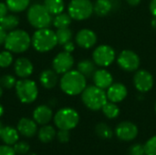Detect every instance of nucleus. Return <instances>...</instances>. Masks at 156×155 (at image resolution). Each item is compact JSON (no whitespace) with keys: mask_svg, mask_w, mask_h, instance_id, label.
<instances>
[{"mask_svg":"<svg viewBox=\"0 0 156 155\" xmlns=\"http://www.w3.org/2000/svg\"><path fill=\"white\" fill-rule=\"evenodd\" d=\"M3 95V88L1 87V85H0V97Z\"/></svg>","mask_w":156,"mask_h":155,"instance_id":"obj_47","label":"nucleus"},{"mask_svg":"<svg viewBox=\"0 0 156 155\" xmlns=\"http://www.w3.org/2000/svg\"><path fill=\"white\" fill-rule=\"evenodd\" d=\"M16 130L22 136L27 138H31L37 133V122L34 120H30L28 118H22L19 120L17 123Z\"/></svg>","mask_w":156,"mask_h":155,"instance_id":"obj_17","label":"nucleus"},{"mask_svg":"<svg viewBox=\"0 0 156 155\" xmlns=\"http://www.w3.org/2000/svg\"><path fill=\"white\" fill-rule=\"evenodd\" d=\"M16 79L14 76L12 75H4L0 78V85L2 88L6 89V90H10L12 88H14L16 86Z\"/></svg>","mask_w":156,"mask_h":155,"instance_id":"obj_33","label":"nucleus"},{"mask_svg":"<svg viewBox=\"0 0 156 155\" xmlns=\"http://www.w3.org/2000/svg\"><path fill=\"white\" fill-rule=\"evenodd\" d=\"M112 9L111 0H96L93 5V12L99 16H107Z\"/></svg>","mask_w":156,"mask_h":155,"instance_id":"obj_22","label":"nucleus"},{"mask_svg":"<svg viewBox=\"0 0 156 155\" xmlns=\"http://www.w3.org/2000/svg\"><path fill=\"white\" fill-rule=\"evenodd\" d=\"M152 26H153V28L156 30V16H154V18L152 19Z\"/></svg>","mask_w":156,"mask_h":155,"instance_id":"obj_44","label":"nucleus"},{"mask_svg":"<svg viewBox=\"0 0 156 155\" xmlns=\"http://www.w3.org/2000/svg\"><path fill=\"white\" fill-rule=\"evenodd\" d=\"M19 24V19L16 16L6 15L0 18V26L7 30H14Z\"/></svg>","mask_w":156,"mask_h":155,"instance_id":"obj_27","label":"nucleus"},{"mask_svg":"<svg viewBox=\"0 0 156 155\" xmlns=\"http://www.w3.org/2000/svg\"><path fill=\"white\" fill-rule=\"evenodd\" d=\"M80 122L79 113L71 108H63L54 116V123L59 130L70 131L77 127Z\"/></svg>","mask_w":156,"mask_h":155,"instance_id":"obj_7","label":"nucleus"},{"mask_svg":"<svg viewBox=\"0 0 156 155\" xmlns=\"http://www.w3.org/2000/svg\"><path fill=\"white\" fill-rule=\"evenodd\" d=\"M93 13V4L90 0H71L68 6V14L74 20H85Z\"/></svg>","mask_w":156,"mask_h":155,"instance_id":"obj_8","label":"nucleus"},{"mask_svg":"<svg viewBox=\"0 0 156 155\" xmlns=\"http://www.w3.org/2000/svg\"><path fill=\"white\" fill-rule=\"evenodd\" d=\"M96 64L94 63V61H90L89 59H84L81 60L80 62H79L78 64V70L84 75L86 78H90L91 76H93L94 72L96 71Z\"/></svg>","mask_w":156,"mask_h":155,"instance_id":"obj_25","label":"nucleus"},{"mask_svg":"<svg viewBox=\"0 0 156 155\" xmlns=\"http://www.w3.org/2000/svg\"><path fill=\"white\" fill-rule=\"evenodd\" d=\"M116 136L125 142H130L134 140L138 135L137 126L131 122H122L117 125L115 129Z\"/></svg>","mask_w":156,"mask_h":155,"instance_id":"obj_13","label":"nucleus"},{"mask_svg":"<svg viewBox=\"0 0 156 155\" xmlns=\"http://www.w3.org/2000/svg\"><path fill=\"white\" fill-rule=\"evenodd\" d=\"M95 132L97 133V135L101 138V139H111L112 137V130L111 129L110 126H108L106 123L104 122H101L99 124L96 125L95 127Z\"/></svg>","mask_w":156,"mask_h":155,"instance_id":"obj_30","label":"nucleus"},{"mask_svg":"<svg viewBox=\"0 0 156 155\" xmlns=\"http://www.w3.org/2000/svg\"><path fill=\"white\" fill-rule=\"evenodd\" d=\"M31 44L38 52L50 51L58 45L56 32L48 27L37 29L31 37Z\"/></svg>","mask_w":156,"mask_h":155,"instance_id":"obj_3","label":"nucleus"},{"mask_svg":"<svg viewBox=\"0 0 156 155\" xmlns=\"http://www.w3.org/2000/svg\"><path fill=\"white\" fill-rule=\"evenodd\" d=\"M154 82L153 75L145 69L138 70L133 77V84L140 92L151 90L154 87Z\"/></svg>","mask_w":156,"mask_h":155,"instance_id":"obj_12","label":"nucleus"},{"mask_svg":"<svg viewBox=\"0 0 156 155\" xmlns=\"http://www.w3.org/2000/svg\"><path fill=\"white\" fill-rule=\"evenodd\" d=\"M127 93L126 87L122 83H112L106 92L108 100L114 103L122 101L127 97Z\"/></svg>","mask_w":156,"mask_h":155,"instance_id":"obj_16","label":"nucleus"},{"mask_svg":"<svg viewBox=\"0 0 156 155\" xmlns=\"http://www.w3.org/2000/svg\"><path fill=\"white\" fill-rule=\"evenodd\" d=\"M52 110L47 105L37 106L33 111V120L40 125H47L52 119Z\"/></svg>","mask_w":156,"mask_h":155,"instance_id":"obj_19","label":"nucleus"},{"mask_svg":"<svg viewBox=\"0 0 156 155\" xmlns=\"http://www.w3.org/2000/svg\"><path fill=\"white\" fill-rule=\"evenodd\" d=\"M76 43L82 48H90L97 43V35L89 28L80 30L76 35Z\"/></svg>","mask_w":156,"mask_h":155,"instance_id":"obj_14","label":"nucleus"},{"mask_svg":"<svg viewBox=\"0 0 156 155\" xmlns=\"http://www.w3.org/2000/svg\"><path fill=\"white\" fill-rule=\"evenodd\" d=\"M93 81L95 86L105 90L108 89L112 83H113V78L112 75L106 69H98L94 72L93 76Z\"/></svg>","mask_w":156,"mask_h":155,"instance_id":"obj_18","label":"nucleus"},{"mask_svg":"<svg viewBox=\"0 0 156 155\" xmlns=\"http://www.w3.org/2000/svg\"><path fill=\"white\" fill-rule=\"evenodd\" d=\"M18 100L25 104L34 102L38 95V89L35 81L27 79L17 80L15 86Z\"/></svg>","mask_w":156,"mask_h":155,"instance_id":"obj_6","label":"nucleus"},{"mask_svg":"<svg viewBox=\"0 0 156 155\" xmlns=\"http://www.w3.org/2000/svg\"><path fill=\"white\" fill-rule=\"evenodd\" d=\"M6 36H7L6 30H5L4 27H2V26H0V45L5 44V41Z\"/></svg>","mask_w":156,"mask_h":155,"instance_id":"obj_41","label":"nucleus"},{"mask_svg":"<svg viewBox=\"0 0 156 155\" xmlns=\"http://www.w3.org/2000/svg\"><path fill=\"white\" fill-rule=\"evenodd\" d=\"M3 129H4V126H3L2 122H0V137H1V133H2V131H3Z\"/></svg>","mask_w":156,"mask_h":155,"instance_id":"obj_46","label":"nucleus"},{"mask_svg":"<svg viewBox=\"0 0 156 155\" xmlns=\"http://www.w3.org/2000/svg\"><path fill=\"white\" fill-rule=\"evenodd\" d=\"M57 138L58 142L61 143H66L69 141V131L67 130H59L57 133Z\"/></svg>","mask_w":156,"mask_h":155,"instance_id":"obj_37","label":"nucleus"},{"mask_svg":"<svg viewBox=\"0 0 156 155\" xmlns=\"http://www.w3.org/2000/svg\"><path fill=\"white\" fill-rule=\"evenodd\" d=\"M145 155H156V135L149 139L144 144Z\"/></svg>","mask_w":156,"mask_h":155,"instance_id":"obj_34","label":"nucleus"},{"mask_svg":"<svg viewBox=\"0 0 156 155\" xmlns=\"http://www.w3.org/2000/svg\"><path fill=\"white\" fill-rule=\"evenodd\" d=\"M74 65V58L71 53L63 51L56 55L52 61L53 69L58 74H64L71 69Z\"/></svg>","mask_w":156,"mask_h":155,"instance_id":"obj_11","label":"nucleus"},{"mask_svg":"<svg viewBox=\"0 0 156 155\" xmlns=\"http://www.w3.org/2000/svg\"><path fill=\"white\" fill-rule=\"evenodd\" d=\"M44 6L51 15L57 16L63 12L65 4L63 0H44Z\"/></svg>","mask_w":156,"mask_h":155,"instance_id":"obj_23","label":"nucleus"},{"mask_svg":"<svg viewBox=\"0 0 156 155\" xmlns=\"http://www.w3.org/2000/svg\"><path fill=\"white\" fill-rule=\"evenodd\" d=\"M5 48L12 53H23L27 51L31 45L29 34L23 29H14L7 33Z\"/></svg>","mask_w":156,"mask_h":155,"instance_id":"obj_2","label":"nucleus"},{"mask_svg":"<svg viewBox=\"0 0 156 155\" xmlns=\"http://www.w3.org/2000/svg\"><path fill=\"white\" fill-rule=\"evenodd\" d=\"M155 111H156V101H155Z\"/></svg>","mask_w":156,"mask_h":155,"instance_id":"obj_49","label":"nucleus"},{"mask_svg":"<svg viewBox=\"0 0 156 155\" xmlns=\"http://www.w3.org/2000/svg\"><path fill=\"white\" fill-rule=\"evenodd\" d=\"M14 151L16 154L24 155L27 154L29 151V145L26 142H17L14 144Z\"/></svg>","mask_w":156,"mask_h":155,"instance_id":"obj_35","label":"nucleus"},{"mask_svg":"<svg viewBox=\"0 0 156 155\" xmlns=\"http://www.w3.org/2000/svg\"><path fill=\"white\" fill-rule=\"evenodd\" d=\"M18 131L14 129L11 126L4 127L2 133H1V139L6 145H14L18 141Z\"/></svg>","mask_w":156,"mask_h":155,"instance_id":"obj_21","label":"nucleus"},{"mask_svg":"<svg viewBox=\"0 0 156 155\" xmlns=\"http://www.w3.org/2000/svg\"><path fill=\"white\" fill-rule=\"evenodd\" d=\"M8 7L6 5L5 3H2L0 2V18L6 16L7 15V12H8Z\"/></svg>","mask_w":156,"mask_h":155,"instance_id":"obj_40","label":"nucleus"},{"mask_svg":"<svg viewBox=\"0 0 156 155\" xmlns=\"http://www.w3.org/2000/svg\"><path fill=\"white\" fill-rule=\"evenodd\" d=\"M14 70L17 77L27 79L32 75L34 67L32 62L27 58H19L14 63Z\"/></svg>","mask_w":156,"mask_h":155,"instance_id":"obj_15","label":"nucleus"},{"mask_svg":"<svg viewBox=\"0 0 156 155\" xmlns=\"http://www.w3.org/2000/svg\"><path fill=\"white\" fill-rule=\"evenodd\" d=\"M56 36H57L58 44L64 45L65 43L70 41V39L72 38V31L69 27L58 28L56 31Z\"/></svg>","mask_w":156,"mask_h":155,"instance_id":"obj_31","label":"nucleus"},{"mask_svg":"<svg viewBox=\"0 0 156 155\" xmlns=\"http://www.w3.org/2000/svg\"><path fill=\"white\" fill-rule=\"evenodd\" d=\"M58 73L53 69H46L40 73L39 82L41 86L47 90H51L58 84Z\"/></svg>","mask_w":156,"mask_h":155,"instance_id":"obj_20","label":"nucleus"},{"mask_svg":"<svg viewBox=\"0 0 156 155\" xmlns=\"http://www.w3.org/2000/svg\"><path fill=\"white\" fill-rule=\"evenodd\" d=\"M149 9H150L151 14L154 16H156V0H151L150 5H149Z\"/></svg>","mask_w":156,"mask_h":155,"instance_id":"obj_42","label":"nucleus"},{"mask_svg":"<svg viewBox=\"0 0 156 155\" xmlns=\"http://www.w3.org/2000/svg\"><path fill=\"white\" fill-rule=\"evenodd\" d=\"M92 59L100 67H108L115 59V51L109 45H101L93 51Z\"/></svg>","mask_w":156,"mask_h":155,"instance_id":"obj_9","label":"nucleus"},{"mask_svg":"<svg viewBox=\"0 0 156 155\" xmlns=\"http://www.w3.org/2000/svg\"><path fill=\"white\" fill-rule=\"evenodd\" d=\"M63 48H64V51L69 52V53H71V52H73L74 49H75V45H74L73 42L69 41V42H67V43H65V44L63 45Z\"/></svg>","mask_w":156,"mask_h":155,"instance_id":"obj_39","label":"nucleus"},{"mask_svg":"<svg viewBox=\"0 0 156 155\" xmlns=\"http://www.w3.org/2000/svg\"><path fill=\"white\" fill-rule=\"evenodd\" d=\"M30 0H5L8 9L14 13H19L26 10L29 5Z\"/></svg>","mask_w":156,"mask_h":155,"instance_id":"obj_26","label":"nucleus"},{"mask_svg":"<svg viewBox=\"0 0 156 155\" xmlns=\"http://www.w3.org/2000/svg\"><path fill=\"white\" fill-rule=\"evenodd\" d=\"M3 114H4V108H3V106L0 104V117H1Z\"/></svg>","mask_w":156,"mask_h":155,"instance_id":"obj_45","label":"nucleus"},{"mask_svg":"<svg viewBox=\"0 0 156 155\" xmlns=\"http://www.w3.org/2000/svg\"><path fill=\"white\" fill-rule=\"evenodd\" d=\"M13 63V55L9 50L0 52V68H8Z\"/></svg>","mask_w":156,"mask_h":155,"instance_id":"obj_32","label":"nucleus"},{"mask_svg":"<svg viewBox=\"0 0 156 155\" xmlns=\"http://www.w3.org/2000/svg\"><path fill=\"white\" fill-rule=\"evenodd\" d=\"M27 20L29 24L37 29L48 27L52 22L51 14L47 10L44 5L35 4L28 8Z\"/></svg>","mask_w":156,"mask_h":155,"instance_id":"obj_5","label":"nucleus"},{"mask_svg":"<svg viewBox=\"0 0 156 155\" xmlns=\"http://www.w3.org/2000/svg\"><path fill=\"white\" fill-rule=\"evenodd\" d=\"M0 155H16L14 148L10 145H0Z\"/></svg>","mask_w":156,"mask_h":155,"instance_id":"obj_38","label":"nucleus"},{"mask_svg":"<svg viewBox=\"0 0 156 155\" xmlns=\"http://www.w3.org/2000/svg\"><path fill=\"white\" fill-rule=\"evenodd\" d=\"M61 90L69 96L81 94L87 87L86 77L79 70H69L63 74L59 81Z\"/></svg>","mask_w":156,"mask_h":155,"instance_id":"obj_1","label":"nucleus"},{"mask_svg":"<svg viewBox=\"0 0 156 155\" xmlns=\"http://www.w3.org/2000/svg\"><path fill=\"white\" fill-rule=\"evenodd\" d=\"M103 114L108 118V119H115L119 116L120 114V109L114 102H108L102 107L101 109Z\"/></svg>","mask_w":156,"mask_h":155,"instance_id":"obj_29","label":"nucleus"},{"mask_svg":"<svg viewBox=\"0 0 156 155\" xmlns=\"http://www.w3.org/2000/svg\"><path fill=\"white\" fill-rule=\"evenodd\" d=\"M71 20H72V18L70 17V16L69 14L60 13L55 16V18L53 20V26L58 29L69 27V25L71 24Z\"/></svg>","mask_w":156,"mask_h":155,"instance_id":"obj_28","label":"nucleus"},{"mask_svg":"<svg viewBox=\"0 0 156 155\" xmlns=\"http://www.w3.org/2000/svg\"><path fill=\"white\" fill-rule=\"evenodd\" d=\"M81 100L88 109L91 111H99L107 103L108 98L104 90L97 86H89L82 91Z\"/></svg>","mask_w":156,"mask_h":155,"instance_id":"obj_4","label":"nucleus"},{"mask_svg":"<svg viewBox=\"0 0 156 155\" xmlns=\"http://www.w3.org/2000/svg\"><path fill=\"white\" fill-rule=\"evenodd\" d=\"M126 1H127V3H128L129 5H133V6H135V5H139V4L141 3L142 0H126Z\"/></svg>","mask_w":156,"mask_h":155,"instance_id":"obj_43","label":"nucleus"},{"mask_svg":"<svg viewBox=\"0 0 156 155\" xmlns=\"http://www.w3.org/2000/svg\"><path fill=\"white\" fill-rule=\"evenodd\" d=\"M57 136L55 129L50 125H44L38 131V139L43 143H48L51 142Z\"/></svg>","mask_w":156,"mask_h":155,"instance_id":"obj_24","label":"nucleus"},{"mask_svg":"<svg viewBox=\"0 0 156 155\" xmlns=\"http://www.w3.org/2000/svg\"><path fill=\"white\" fill-rule=\"evenodd\" d=\"M129 155H145L144 145L134 144L129 149Z\"/></svg>","mask_w":156,"mask_h":155,"instance_id":"obj_36","label":"nucleus"},{"mask_svg":"<svg viewBox=\"0 0 156 155\" xmlns=\"http://www.w3.org/2000/svg\"><path fill=\"white\" fill-rule=\"evenodd\" d=\"M117 62L122 69L128 72L137 70L141 64L140 57L134 51L129 49L122 50L120 53L117 58Z\"/></svg>","mask_w":156,"mask_h":155,"instance_id":"obj_10","label":"nucleus"},{"mask_svg":"<svg viewBox=\"0 0 156 155\" xmlns=\"http://www.w3.org/2000/svg\"><path fill=\"white\" fill-rule=\"evenodd\" d=\"M28 155H36V154H35V153H29Z\"/></svg>","mask_w":156,"mask_h":155,"instance_id":"obj_48","label":"nucleus"}]
</instances>
